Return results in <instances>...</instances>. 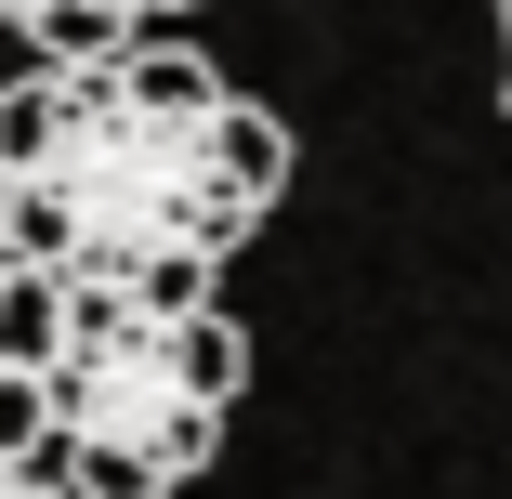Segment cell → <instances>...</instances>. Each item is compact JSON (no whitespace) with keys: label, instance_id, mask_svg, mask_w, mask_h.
<instances>
[{"label":"cell","instance_id":"cell-1","mask_svg":"<svg viewBox=\"0 0 512 499\" xmlns=\"http://www.w3.org/2000/svg\"><path fill=\"white\" fill-rule=\"evenodd\" d=\"M0 184H14V250L40 276L211 303L224 263L289 197V119L250 106L171 27L40 53L27 79H0Z\"/></svg>","mask_w":512,"mask_h":499},{"label":"cell","instance_id":"cell-5","mask_svg":"<svg viewBox=\"0 0 512 499\" xmlns=\"http://www.w3.org/2000/svg\"><path fill=\"white\" fill-rule=\"evenodd\" d=\"M40 447H53V408H40V368H0V460L27 473Z\"/></svg>","mask_w":512,"mask_h":499},{"label":"cell","instance_id":"cell-9","mask_svg":"<svg viewBox=\"0 0 512 499\" xmlns=\"http://www.w3.org/2000/svg\"><path fill=\"white\" fill-rule=\"evenodd\" d=\"M0 486H14V460H0Z\"/></svg>","mask_w":512,"mask_h":499},{"label":"cell","instance_id":"cell-3","mask_svg":"<svg viewBox=\"0 0 512 499\" xmlns=\"http://www.w3.org/2000/svg\"><path fill=\"white\" fill-rule=\"evenodd\" d=\"M197 0H0V27H27L40 53H106V40H158Z\"/></svg>","mask_w":512,"mask_h":499},{"label":"cell","instance_id":"cell-6","mask_svg":"<svg viewBox=\"0 0 512 499\" xmlns=\"http://www.w3.org/2000/svg\"><path fill=\"white\" fill-rule=\"evenodd\" d=\"M499 106H512V0H499Z\"/></svg>","mask_w":512,"mask_h":499},{"label":"cell","instance_id":"cell-8","mask_svg":"<svg viewBox=\"0 0 512 499\" xmlns=\"http://www.w3.org/2000/svg\"><path fill=\"white\" fill-rule=\"evenodd\" d=\"M0 250H14V184H0Z\"/></svg>","mask_w":512,"mask_h":499},{"label":"cell","instance_id":"cell-4","mask_svg":"<svg viewBox=\"0 0 512 499\" xmlns=\"http://www.w3.org/2000/svg\"><path fill=\"white\" fill-rule=\"evenodd\" d=\"M53 342H66V276L0 250V368H53Z\"/></svg>","mask_w":512,"mask_h":499},{"label":"cell","instance_id":"cell-2","mask_svg":"<svg viewBox=\"0 0 512 499\" xmlns=\"http://www.w3.org/2000/svg\"><path fill=\"white\" fill-rule=\"evenodd\" d=\"M250 394V329L224 303H145V289H66V342L40 368L53 473L66 499H184L211 473L224 421Z\"/></svg>","mask_w":512,"mask_h":499},{"label":"cell","instance_id":"cell-7","mask_svg":"<svg viewBox=\"0 0 512 499\" xmlns=\"http://www.w3.org/2000/svg\"><path fill=\"white\" fill-rule=\"evenodd\" d=\"M0 499H66V486H53V473H14V486H0Z\"/></svg>","mask_w":512,"mask_h":499}]
</instances>
